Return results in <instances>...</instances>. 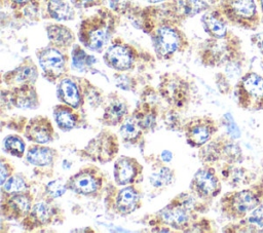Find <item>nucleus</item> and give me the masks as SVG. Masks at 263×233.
Listing matches in <instances>:
<instances>
[{"instance_id":"48","label":"nucleus","mask_w":263,"mask_h":233,"mask_svg":"<svg viewBox=\"0 0 263 233\" xmlns=\"http://www.w3.org/2000/svg\"><path fill=\"white\" fill-rule=\"evenodd\" d=\"M250 40L252 44L257 48V50L259 51V53L262 55V59H263V32L252 34L250 37Z\"/></svg>"},{"instance_id":"33","label":"nucleus","mask_w":263,"mask_h":233,"mask_svg":"<svg viewBox=\"0 0 263 233\" xmlns=\"http://www.w3.org/2000/svg\"><path fill=\"white\" fill-rule=\"evenodd\" d=\"M198 158L203 164H214L222 158V135L213 138L198 150Z\"/></svg>"},{"instance_id":"13","label":"nucleus","mask_w":263,"mask_h":233,"mask_svg":"<svg viewBox=\"0 0 263 233\" xmlns=\"http://www.w3.org/2000/svg\"><path fill=\"white\" fill-rule=\"evenodd\" d=\"M105 181L102 169L95 164H86L77 172L72 174L66 182L68 189L82 196H93L98 194Z\"/></svg>"},{"instance_id":"32","label":"nucleus","mask_w":263,"mask_h":233,"mask_svg":"<svg viewBox=\"0 0 263 233\" xmlns=\"http://www.w3.org/2000/svg\"><path fill=\"white\" fill-rule=\"evenodd\" d=\"M222 180L233 188L246 186L252 182V173L245 168L236 167L235 164L225 163L221 167Z\"/></svg>"},{"instance_id":"39","label":"nucleus","mask_w":263,"mask_h":233,"mask_svg":"<svg viewBox=\"0 0 263 233\" xmlns=\"http://www.w3.org/2000/svg\"><path fill=\"white\" fill-rule=\"evenodd\" d=\"M175 180V171L167 166H160L157 170H154L149 182L154 188H163L171 185Z\"/></svg>"},{"instance_id":"25","label":"nucleus","mask_w":263,"mask_h":233,"mask_svg":"<svg viewBox=\"0 0 263 233\" xmlns=\"http://www.w3.org/2000/svg\"><path fill=\"white\" fill-rule=\"evenodd\" d=\"M223 232H263V200L245 219L226 225Z\"/></svg>"},{"instance_id":"12","label":"nucleus","mask_w":263,"mask_h":233,"mask_svg":"<svg viewBox=\"0 0 263 233\" xmlns=\"http://www.w3.org/2000/svg\"><path fill=\"white\" fill-rule=\"evenodd\" d=\"M61 220L63 222V210L57 206L52 199L45 197L35 202L29 213L21 221L22 227L26 231H35L47 228Z\"/></svg>"},{"instance_id":"28","label":"nucleus","mask_w":263,"mask_h":233,"mask_svg":"<svg viewBox=\"0 0 263 233\" xmlns=\"http://www.w3.org/2000/svg\"><path fill=\"white\" fill-rule=\"evenodd\" d=\"M52 116L57 126L62 131H70L76 128L81 120L80 113L77 109L63 103L53 107Z\"/></svg>"},{"instance_id":"4","label":"nucleus","mask_w":263,"mask_h":233,"mask_svg":"<svg viewBox=\"0 0 263 233\" xmlns=\"http://www.w3.org/2000/svg\"><path fill=\"white\" fill-rule=\"evenodd\" d=\"M154 52L158 60L168 61L176 54L184 52L189 40L181 29V24L167 23L155 28L149 34Z\"/></svg>"},{"instance_id":"51","label":"nucleus","mask_w":263,"mask_h":233,"mask_svg":"<svg viewBox=\"0 0 263 233\" xmlns=\"http://www.w3.org/2000/svg\"><path fill=\"white\" fill-rule=\"evenodd\" d=\"M257 5L260 10V15H261V23L263 24V0H256Z\"/></svg>"},{"instance_id":"27","label":"nucleus","mask_w":263,"mask_h":233,"mask_svg":"<svg viewBox=\"0 0 263 233\" xmlns=\"http://www.w3.org/2000/svg\"><path fill=\"white\" fill-rule=\"evenodd\" d=\"M48 44L62 50H68L75 44L73 31L62 24H49L45 28Z\"/></svg>"},{"instance_id":"20","label":"nucleus","mask_w":263,"mask_h":233,"mask_svg":"<svg viewBox=\"0 0 263 233\" xmlns=\"http://www.w3.org/2000/svg\"><path fill=\"white\" fill-rule=\"evenodd\" d=\"M25 138L34 144H47L54 140L55 131L49 118L37 115L28 120L24 128Z\"/></svg>"},{"instance_id":"22","label":"nucleus","mask_w":263,"mask_h":233,"mask_svg":"<svg viewBox=\"0 0 263 233\" xmlns=\"http://www.w3.org/2000/svg\"><path fill=\"white\" fill-rule=\"evenodd\" d=\"M142 205V193L136 185L123 186L117 193L113 202V209L119 216H128Z\"/></svg>"},{"instance_id":"45","label":"nucleus","mask_w":263,"mask_h":233,"mask_svg":"<svg viewBox=\"0 0 263 233\" xmlns=\"http://www.w3.org/2000/svg\"><path fill=\"white\" fill-rule=\"evenodd\" d=\"M215 230L212 227V223L209 219L197 218L187 232H214Z\"/></svg>"},{"instance_id":"9","label":"nucleus","mask_w":263,"mask_h":233,"mask_svg":"<svg viewBox=\"0 0 263 233\" xmlns=\"http://www.w3.org/2000/svg\"><path fill=\"white\" fill-rule=\"evenodd\" d=\"M157 91L171 108L182 110L190 101V84L177 73H164L160 76Z\"/></svg>"},{"instance_id":"15","label":"nucleus","mask_w":263,"mask_h":233,"mask_svg":"<svg viewBox=\"0 0 263 233\" xmlns=\"http://www.w3.org/2000/svg\"><path fill=\"white\" fill-rule=\"evenodd\" d=\"M92 84L85 78L66 75L57 85V98L63 104L79 110L87 99Z\"/></svg>"},{"instance_id":"44","label":"nucleus","mask_w":263,"mask_h":233,"mask_svg":"<svg viewBox=\"0 0 263 233\" xmlns=\"http://www.w3.org/2000/svg\"><path fill=\"white\" fill-rule=\"evenodd\" d=\"M15 171V168L11 161L4 156L0 158V185H2L10 176Z\"/></svg>"},{"instance_id":"34","label":"nucleus","mask_w":263,"mask_h":233,"mask_svg":"<svg viewBox=\"0 0 263 233\" xmlns=\"http://www.w3.org/2000/svg\"><path fill=\"white\" fill-rule=\"evenodd\" d=\"M119 133L122 141L130 145L139 144L145 134L132 114H129L119 125Z\"/></svg>"},{"instance_id":"8","label":"nucleus","mask_w":263,"mask_h":233,"mask_svg":"<svg viewBox=\"0 0 263 233\" xmlns=\"http://www.w3.org/2000/svg\"><path fill=\"white\" fill-rule=\"evenodd\" d=\"M36 56L42 71V76L50 83H58L69 72V56L66 50L51 45L38 48Z\"/></svg>"},{"instance_id":"11","label":"nucleus","mask_w":263,"mask_h":233,"mask_svg":"<svg viewBox=\"0 0 263 233\" xmlns=\"http://www.w3.org/2000/svg\"><path fill=\"white\" fill-rule=\"evenodd\" d=\"M139 50L120 37L113 38L104 51V63L114 71L127 72L135 68L139 60Z\"/></svg>"},{"instance_id":"24","label":"nucleus","mask_w":263,"mask_h":233,"mask_svg":"<svg viewBox=\"0 0 263 233\" xmlns=\"http://www.w3.org/2000/svg\"><path fill=\"white\" fill-rule=\"evenodd\" d=\"M202 28L209 37L212 38H222L226 36L229 32L228 22L218 9V7L210 8L200 18Z\"/></svg>"},{"instance_id":"49","label":"nucleus","mask_w":263,"mask_h":233,"mask_svg":"<svg viewBox=\"0 0 263 233\" xmlns=\"http://www.w3.org/2000/svg\"><path fill=\"white\" fill-rule=\"evenodd\" d=\"M30 0H2V4L13 10H22Z\"/></svg>"},{"instance_id":"6","label":"nucleus","mask_w":263,"mask_h":233,"mask_svg":"<svg viewBox=\"0 0 263 233\" xmlns=\"http://www.w3.org/2000/svg\"><path fill=\"white\" fill-rule=\"evenodd\" d=\"M237 106L251 112L263 111V76L249 71L240 76L233 88Z\"/></svg>"},{"instance_id":"31","label":"nucleus","mask_w":263,"mask_h":233,"mask_svg":"<svg viewBox=\"0 0 263 233\" xmlns=\"http://www.w3.org/2000/svg\"><path fill=\"white\" fill-rule=\"evenodd\" d=\"M46 17L58 22L72 21L75 18V10L72 3L65 0H47L45 3Z\"/></svg>"},{"instance_id":"18","label":"nucleus","mask_w":263,"mask_h":233,"mask_svg":"<svg viewBox=\"0 0 263 233\" xmlns=\"http://www.w3.org/2000/svg\"><path fill=\"white\" fill-rule=\"evenodd\" d=\"M114 182L117 186L136 185L143 179V165L130 156H119L113 166Z\"/></svg>"},{"instance_id":"46","label":"nucleus","mask_w":263,"mask_h":233,"mask_svg":"<svg viewBox=\"0 0 263 233\" xmlns=\"http://www.w3.org/2000/svg\"><path fill=\"white\" fill-rule=\"evenodd\" d=\"M215 80H216V85L218 87V90L222 94H228L230 93L234 86L231 84V82L226 78L224 73H217L215 75Z\"/></svg>"},{"instance_id":"43","label":"nucleus","mask_w":263,"mask_h":233,"mask_svg":"<svg viewBox=\"0 0 263 233\" xmlns=\"http://www.w3.org/2000/svg\"><path fill=\"white\" fill-rule=\"evenodd\" d=\"M163 122L170 130H179L181 125V118L178 114V110L171 108L165 114H163Z\"/></svg>"},{"instance_id":"52","label":"nucleus","mask_w":263,"mask_h":233,"mask_svg":"<svg viewBox=\"0 0 263 233\" xmlns=\"http://www.w3.org/2000/svg\"><path fill=\"white\" fill-rule=\"evenodd\" d=\"M144 1L148 2L149 4H153V5H155V4H160V3L167 2V1H170V0H144Z\"/></svg>"},{"instance_id":"21","label":"nucleus","mask_w":263,"mask_h":233,"mask_svg":"<svg viewBox=\"0 0 263 233\" xmlns=\"http://www.w3.org/2000/svg\"><path fill=\"white\" fill-rule=\"evenodd\" d=\"M39 76L38 68L34 61L28 56L14 69L3 74V83L8 87H14L23 84H35Z\"/></svg>"},{"instance_id":"30","label":"nucleus","mask_w":263,"mask_h":233,"mask_svg":"<svg viewBox=\"0 0 263 233\" xmlns=\"http://www.w3.org/2000/svg\"><path fill=\"white\" fill-rule=\"evenodd\" d=\"M177 16L183 22L209 10L210 4L205 0H170Z\"/></svg>"},{"instance_id":"42","label":"nucleus","mask_w":263,"mask_h":233,"mask_svg":"<svg viewBox=\"0 0 263 233\" xmlns=\"http://www.w3.org/2000/svg\"><path fill=\"white\" fill-rule=\"evenodd\" d=\"M108 7L118 15L129 14L134 8L133 0H108Z\"/></svg>"},{"instance_id":"38","label":"nucleus","mask_w":263,"mask_h":233,"mask_svg":"<svg viewBox=\"0 0 263 233\" xmlns=\"http://www.w3.org/2000/svg\"><path fill=\"white\" fill-rule=\"evenodd\" d=\"M28 190V184L25 176L22 173H13L1 185V194L8 195Z\"/></svg>"},{"instance_id":"47","label":"nucleus","mask_w":263,"mask_h":233,"mask_svg":"<svg viewBox=\"0 0 263 233\" xmlns=\"http://www.w3.org/2000/svg\"><path fill=\"white\" fill-rule=\"evenodd\" d=\"M72 5L78 9H87L99 7L108 2V0H70Z\"/></svg>"},{"instance_id":"37","label":"nucleus","mask_w":263,"mask_h":233,"mask_svg":"<svg viewBox=\"0 0 263 233\" xmlns=\"http://www.w3.org/2000/svg\"><path fill=\"white\" fill-rule=\"evenodd\" d=\"M3 150L13 157L22 158L26 150L25 141L17 134H8L3 140Z\"/></svg>"},{"instance_id":"3","label":"nucleus","mask_w":263,"mask_h":233,"mask_svg":"<svg viewBox=\"0 0 263 233\" xmlns=\"http://www.w3.org/2000/svg\"><path fill=\"white\" fill-rule=\"evenodd\" d=\"M263 200V179L250 188L233 190L222 195L220 209L223 216L234 222L245 219Z\"/></svg>"},{"instance_id":"16","label":"nucleus","mask_w":263,"mask_h":233,"mask_svg":"<svg viewBox=\"0 0 263 233\" xmlns=\"http://www.w3.org/2000/svg\"><path fill=\"white\" fill-rule=\"evenodd\" d=\"M218 130V122L210 116L193 117L183 125L186 143L196 149L210 142Z\"/></svg>"},{"instance_id":"29","label":"nucleus","mask_w":263,"mask_h":233,"mask_svg":"<svg viewBox=\"0 0 263 233\" xmlns=\"http://www.w3.org/2000/svg\"><path fill=\"white\" fill-rule=\"evenodd\" d=\"M58 157V151L43 144H34L30 146L26 153L27 161L38 167L52 166Z\"/></svg>"},{"instance_id":"5","label":"nucleus","mask_w":263,"mask_h":233,"mask_svg":"<svg viewBox=\"0 0 263 233\" xmlns=\"http://www.w3.org/2000/svg\"><path fill=\"white\" fill-rule=\"evenodd\" d=\"M217 7L234 27L256 31L262 24L256 0H219Z\"/></svg>"},{"instance_id":"14","label":"nucleus","mask_w":263,"mask_h":233,"mask_svg":"<svg viewBox=\"0 0 263 233\" xmlns=\"http://www.w3.org/2000/svg\"><path fill=\"white\" fill-rule=\"evenodd\" d=\"M189 191L208 203L220 195L222 182L216 169L210 164L198 168L190 181Z\"/></svg>"},{"instance_id":"35","label":"nucleus","mask_w":263,"mask_h":233,"mask_svg":"<svg viewBox=\"0 0 263 233\" xmlns=\"http://www.w3.org/2000/svg\"><path fill=\"white\" fill-rule=\"evenodd\" d=\"M97 63L93 55L88 54L81 45L74 44L71 50V66L77 72H87Z\"/></svg>"},{"instance_id":"1","label":"nucleus","mask_w":263,"mask_h":233,"mask_svg":"<svg viewBox=\"0 0 263 233\" xmlns=\"http://www.w3.org/2000/svg\"><path fill=\"white\" fill-rule=\"evenodd\" d=\"M119 16L109 7H101L80 22L78 40L83 47L93 52H103L113 39Z\"/></svg>"},{"instance_id":"2","label":"nucleus","mask_w":263,"mask_h":233,"mask_svg":"<svg viewBox=\"0 0 263 233\" xmlns=\"http://www.w3.org/2000/svg\"><path fill=\"white\" fill-rule=\"evenodd\" d=\"M200 63L205 67L220 68L245 59L241 39L231 31L222 38L209 37L198 49Z\"/></svg>"},{"instance_id":"17","label":"nucleus","mask_w":263,"mask_h":233,"mask_svg":"<svg viewBox=\"0 0 263 233\" xmlns=\"http://www.w3.org/2000/svg\"><path fill=\"white\" fill-rule=\"evenodd\" d=\"M33 195L27 190L13 194H1V216L8 221H22L33 206Z\"/></svg>"},{"instance_id":"19","label":"nucleus","mask_w":263,"mask_h":233,"mask_svg":"<svg viewBox=\"0 0 263 233\" xmlns=\"http://www.w3.org/2000/svg\"><path fill=\"white\" fill-rule=\"evenodd\" d=\"M7 96L2 93V99H6L7 105H11L17 109L35 110L40 106V99L35 87V84H23L14 87H9Z\"/></svg>"},{"instance_id":"40","label":"nucleus","mask_w":263,"mask_h":233,"mask_svg":"<svg viewBox=\"0 0 263 233\" xmlns=\"http://www.w3.org/2000/svg\"><path fill=\"white\" fill-rule=\"evenodd\" d=\"M69 190L67 186V182L62 179H57L48 182L44 187V193L49 199H57L62 197L66 191Z\"/></svg>"},{"instance_id":"23","label":"nucleus","mask_w":263,"mask_h":233,"mask_svg":"<svg viewBox=\"0 0 263 233\" xmlns=\"http://www.w3.org/2000/svg\"><path fill=\"white\" fill-rule=\"evenodd\" d=\"M129 115L128 104L118 93H111L104 108L102 122L106 126H117Z\"/></svg>"},{"instance_id":"7","label":"nucleus","mask_w":263,"mask_h":233,"mask_svg":"<svg viewBox=\"0 0 263 233\" xmlns=\"http://www.w3.org/2000/svg\"><path fill=\"white\" fill-rule=\"evenodd\" d=\"M149 224L159 223L171 227L174 232H187L192 223L198 218V212L185 205L175 196L164 207L150 216Z\"/></svg>"},{"instance_id":"10","label":"nucleus","mask_w":263,"mask_h":233,"mask_svg":"<svg viewBox=\"0 0 263 233\" xmlns=\"http://www.w3.org/2000/svg\"><path fill=\"white\" fill-rule=\"evenodd\" d=\"M119 152L118 137L110 129L101 130L81 150L82 156L101 164L113 161Z\"/></svg>"},{"instance_id":"26","label":"nucleus","mask_w":263,"mask_h":233,"mask_svg":"<svg viewBox=\"0 0 263 233\" xmlns=\"http://www.w3.org/2000/svg\"><path fill=\"white\" fill-rule=\"evenodd\" d=\"M132 116L144 133H148L153 131L157 125L158 109L154 103L141 101L132 112Z\"/></svg>"},{"instance_id":"36","label":"nucleus","mask_w":263,"mask_h":233,"mask_svg":"<svg viewBox=\"0 0 263 233\" xmlns=\"http://www.w3.org/2000/svg\"><path fill=\"white\" fill-rule=\"evenodd\" d=\"M242 151L238 144H236L233 139L229 135H222V158L225 163L228 164H238L242 161Z\"/></svg>"},{"instance_id":"50","label":"nucleus","mask_w":263,"mask_h":233,"mask_svg":"<svg viewBox=\"0 0 263 233\" xmlns=\"http://www.w3.org/2000/svg\"><path fill=\"white\" fill-rule=\"evenodd\" d=\"M160 158H161V160H162L163 162L170 163V162L172 161V159H173V153H172L170 150H164V151L161 152Z\"/></svg>"},{"instance_id":"41","label":"nucleus","mask_w":263,"mask_h":233,"mask_svg":"<svg viewBox=\"0 0 263 233\" xmlns=\"http://www.w3.org/2000/svg\"><path fill=\"white\" fill-rule=\"evenodd\" d=\"M114 81L115 85L120 89L127 90V91H135L137 87V81L134 77L125 72H117L114 74Z\"/></svg>"}]
</instances>
